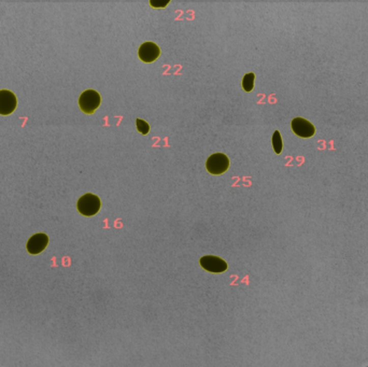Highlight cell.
<instances>
[{"label":"cell","mask_w":368,"mask_h":367,"mask_svg":"<svg viewBox=\"0 0 368 367\" xmlns=\"http://www.w3.org/2000/svg\"><path fill=\"white\" fill-rule=\"evenodd\" d=\"M17 100L12 92L7 90L0 91V115H11L15 110Z\"/></svg>","instance_id":"cell-6"},{"label":"cell","mask_w":368,"mask_h":367,"mask_svg":"<svg viewBox=\"0 0 368 367\" xmlns=\"http://www.w3.org/2000/svg\"><path fill=\"white\" fill-rule=\"evenodd\" d=\"M291 126L294 133L301 138H310L316 133L315 126L309 121L303 118H295L292 121Z\"/></svg>","instance_id":"cell-5"},{"label":"cell","mask_w":368,"mask_h":367,"mask_svg":"<svg viewBox=\"0 0 368 367\" xmlns=\"http://www.w3.org/2000/svg\"><path fill=\"white\" fill-rule=\"evenodd\" d=\"M200 264L207 271L214 272V274H219V272H223L228 269V263L213 256L203 257L200 261Z\"/></svg>","instance_id":"cell-4"},{"label":"cell","mask_w":368,"mask_h":367,"mask_svg":"<svg viewBox=\"0 0 368 367\" xmlns=\"http://www.w3.org/2000/svg\"><path fill=\"white\" fill-rule=\"evenodd\" d=\"M172 0H150V6L152 8H165Z\"/></svg>","instance_id":"cell-12"},{"label":"cell","mask_w":368,"mask_h":367,"mask_svg":"<svg viewBox=\"0 0 368 367\" xmlns=\"http://www.w3.org/2000/svg\"><path fill=\"white\" fill-rule=\"evenodd\" d=\"M100 206L101 203L100 200L98 199V196L89 193L83 195L78 201L77 208L81 214L86 216H92L95 215L99 211Z\"/></svg>","instance_id":"cell-1"},{"label":"cell","mask_w":368,"mask_h":367,"mask_svg":"<svg viewBox=\"0 0 368 367\" xmlns=\"http://www.w3.org/2000/svg\"><path fill=\"white\" fill-rule=\"evenodd\" d=\"M136 122H137V128L140 133L143 135H147L150 130V126L147 122L144 120H140V119H137Z\"/></svg>","instance_id":"cell-11"},{"label":"cell","mask_w":368,"mask_h":367,"mask_svg":"<svg viewBox=\"0 0 368 367\" xmlns=\"http://www.w3.org/2000/svg\"><path fill=\"white\" fill-rule=\"evenodd\" d=\"M282 139H281V135L278 130H276L275 133L272 135V147L275 152L277 154H280L282 151Z\"/></svg>","instance_id":"cell-10"},{"label":"cell","mask_w":368,"mask_h":367,"mask_svg":"<svg viewBox=\"0 0 368 367\" xmlns=\"http://www.w3.org/2000/svg\"><path fill=\"white\" fill-rule=\"evenodd\" d=\"M100 101V95L96 91L88 90L81 94L79 98V105L84 114L92 115L99 107Z\"/></svg>","instance_id":"cell-2"},{"label":"cell","mask_w":368,"mask_h":367,"mask_svg":"<svg viewBox=\"0 0 368 367\" xmlns=\"http://www.w3.org/2000/svg\"><path fill=\"white\" fill-rule=\"evenodd\" d=\"M207 171L212 175H222L230 167V159L223 153H215L207 161Z\"/></svg>","instance_id":"cell-3"},{"label":"cell","mask_w":368,"mask_h":367,"mask_svg":"<svg viewBox=\"0 0 368 367\" xmlns=\"http://www.w3.org/2000/svg\"><path fill=\"white\" fill-rule=\"evenodd\" d=\"M160 54V50L157 44L153 42H145L141 44L138 51L139 59L145 63H152L154 62Z\"/></svg>","instance_id":"cell-8"},{"label":"cell","mask_w":368,"mask_h":367,"mask_svg":"<svg viewBox=\"0 0 368 367\" xmlns=\"http://www.w3.org/2000/svg\"><path fill=\"white\" fill-rule=\"evenodd\" d=\"M48 243H49V237L43 233H39L34 235V236L30 238L26 248L27 251L31 254L36 256V254L41 253L46 247H48Z\"/></svg>","instance_id":"cell-7"},{"label":"cell","mask_w":368,"mask_h":367,"mask_svg":"<svg viewBox=\"0 0 368 367\" xmlns=\"http://www.w3.org/2000/svg\"><path fill=\"white\" fill-rule=\"evenodd\" d=\"M254 79H256V76H254V73H252V72L244 74V77L242 79V89L245 92H251L253 90Z\"/></svg>","instance_id":"cell-9"}]
</instances>
